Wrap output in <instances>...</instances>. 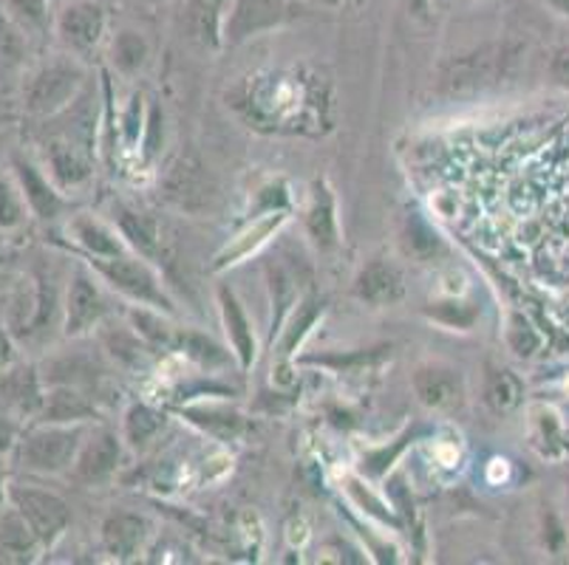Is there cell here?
<instances>
[{"label":"cell","mask_w":569,"mask_h":565,"mask_svg":"<svg viewBox=\"0 0 569 565\" xmlns=\"http://www.w3.org/2000/svg\"><path fill=\"white\" fill-rule=\"evenodd\" d=\"M289 224V210H267L252 221L250 226L238 232L224 249H221L219 255L213 258L210 263V272L221 274V272H230V269L241 266L244 261H250L252 255H258L263 246L276 235H281L283 226Z\"/></svg>","instance_id":"obj_10"},{"label":"cell","mask_w":569,"mask_h":565,"mask_svg":"<svg viewBox=\"0 0 569 565\" xmlns=\"http://www.w3.org/2000/svg\"><path fill=\"white\" fill-rule=\"evenodd\" d=\"M40 541L18 509H0V554L7 559H26L38 552Z\"/></svg>","instance_id":"obj_29"},{"label":"cell","mask_w":569,"mask_h":565,"mask_svg":"<svg viewBox=\"0 0 569 565\" xmlns=\"http://www.w3.org/2000/svg\"><path fill=\"white\" fill-rule=\"evenodd\" d=\"M182 416L188 418L193 427H199L201 433L213 435L219 442H232L244 430V418L241 413L230 411V407H221V404H196V407H184Z\"/></svg>","instance_id":"obj_27"},{"label":"cell","mask_w":569,"mask_h":565,"mask_svg":"<svg viewBox=\"0 0 569 565\" xmlns=\"http://www.w3.org/2000/svg\"><path fill=\"white\" fill-rule=\"evenodd\" d=\"M14 365V340L9 336L7 325L0 323V373Z\"/></svg>","instance_id":"obj_44"},{"label":"cell","mask_w":569,"mask_h":565,"mask_svg":"<svg viewBox=\"0 0 569 565\" xmlns=\"http://www.w3.org/2000/svg\"><path fill=\"white\" fill-rule=\"evenodd\" d=\"M12 12H18L20 20H26V26H40L46 18L43 0H9Z\"/></svg>","instance_id":"obj_42"},{"label":"cell","mask_w":569,"mask_h":565,"mask_svg":"<svg viewBox=\"0 0 569 565\" xmlns=\"http://www.w3.org/2000/svg\"><path fill=\"white\" fill-rule=\"evenodd\" d=\"M46 404V380L38 365L14 362L0 373V411L23 422H38Z\"/></svg>","instance_id":"obj_8"},{"label":"cell","mask_w":569,"mask_h":565,"mask_svg":"<svg viewBox=\"0 0 569 565\" xmlns=\"http://www.w3.org/2000/svg\"><path fill=\"white\" fill-rule=\"evenodd\" d=\"M111 289L100 280V274L88 263H80L69 278V289L63 297V334L86 336L102 329L113 314Z\"/></svg>","instance_id":"obj_3"},{"label":"cell","mask_w":569,"mask_h":565,"mask_svg":"<svg viewBox=\"0 0 569 565\" xmlns=\"http://www.w3.org/2000/svg\"><path fill=\"white\" fill-rule=\"evenodd\" d=\"M400 243L402 252H406L408 258H413L417 263H431L448 252V246H445V241L439 238V232L433 230L419 212H411V215L402 218Z\"/></svg>","instance_id":"obj_26"},{"label":"cell","mask_w":569,"mask_h":565,"mask_svg":"<svg viewBox=\"0 0 569 565\" xmlns=\"http://www.w3.org/2000/svg\"><path fill=\"white\" fill-rule=\"evenodd\" d=\"M94 424H49L38 422L23 430L18 442V464L34 475H63L71 473L77 453L86 442L88 430Z\"/></svg>","instance_id":"obj_2"},{"label":"cell","mask_w":569,"mask_h":565,"mask_svg":"<svg viewBox=\"0 0 569 565\" xmlns=\"http://www.w3.org/2000/svg\"><path fill=\"white\" fill-rule=\"evenodd\" d=\"M153 535H157V526L142 512L117 509L111 515H106V521L100 526L102 548L117 563H131V559L142 557L148 552V546H151Z\"/></svg>","instance_id":"obj_9"},{"label":"cell","mask_w":569,"mask_h":565,"mask_svg":"<svg viewBox=\"0 0 569 565\" xmlns=\"http://www.w3.org/2000/svg\"><path fill=\"white\" fill-rule=\"evenodd\" d=\"M46 162H49L51 181H54V184L60 186L63 193H69V190H80V186L88 184V181H91V175H94L91 155L71 142L49 144Z\"/></svg>","instance_id":"obj_22"},{"label":"cell","mask_w":569,"mask_h":565,"mask_svg":"<svg viewBox=\"0 0 569 565\" xmlns=\"http://www.w3.org/2000/svg\"><path fill=\"white\" fill-rule=\"evenodd\" d=\"M303 232H307L309 243L318 252L329 255L340 246V215H338V199H335L332 184L320 175L312 181L309 190L307 210H303Z\"/></svg>","instance_id":"obj_11"},{"label":"cell","mask_w":569,"mask_h":565,"mask_svg":"<svg viewBox=\"0 0 569 565\" xmlns=\"http://www.w3.org/2000/svg\"><path fill=\"white\" fill-rule=\"evenodd\" d=\"M102 345H106L108 354L117 362H122V365H142L144 354L151 349L131 325H113V329L102 336Z\"/></svg>","instance_id":"obj_33"},{"label":"cell","mask_w":569,"mask_h":565,"mask_svg":"<svg viewBox=\"0 0 569 565\" xmlns=\"http://www.w3.org/2000/svg\"><path fill=\"white\" fill-rule=\"evenodd\" d=\"M3 139H7V137H3V133H0V144H3Z\"/></svg>","instance_id":"obj_49"},{"label":"cell","mask_w":569,"mask_h":565,"mask_svg":"<svg viewBox=\"0 0 569 565\" xmlns=\"http://www.w3.org/2000/svg\"><path fill=\"white\" fill-rule=\"evenodd\" d=\"M9 504L23 515L43 548H51L69 532L71 509L57 492L32 484H9Z\"/></svg>","instance_id":"obj_5"},{"label":"cell","mask_w":569,"mask_h":565,"mask_svg":"<svg viewBox=\"0 0 569 565\" xmlns=\"http://www.w3.org/2000/svg\"><path fill=\"white\" fill-rule=\"evenodd\" d=\"M23 212L26 201L23 193H20V186H14L12 181L0 175V226H3V230L18 226L20 221H23Z\"/></svg>","instance_id":"obj_39"},{"label":"cell","mask_w":569,"mask_h":565,"mask_svg":"<svg viewBox=\"0 0 569 565\" xmlns=\"http://www.w3.org/2000/svg\"><path fill=\"white\" fill-rule=\"evenodd\" d=\"M545 3L552 12L561 14V18H569V0H545Z\"/></svg>","instance_id":"obj_47"},{"label":"cell","mask_w":569,"mask_h":565,"mask_svg":"<svg viewBox=\"0 0 569 565\" xmlns=\"http://www.w3.org/2000/svg\"><path fill=\"white\" fill-rule=\"evenodd\" d=\"M144 133V113H142V97L139 93H133L131 97V105H128V111L122 113V139H126L128 148H137L139 139H142Z\"/></svg>","instance_id":"obj_40"},{"label":"cell","mask_w":569,"mask_h":565,"mask_svg":"<svg viewBox=\"0 0 569 565\" xmlns=\"http://www.w3.org/2000/svg\"><path fill=\"white\" fill-rule=\"evenodd\" d=\"M315 3L326 9H360L366 0H315Z\"/></svg>","instance_id":"obj_46"},{"label":"cell","mask_w":569,"mask_h":565,"mask_svg":"<svg viewBox=\"0 0 569 565\" xmlns=\"http://www.w3.org/2000/svg\"><path fill=\"white\" fill-rule=\"evenodd\" d=\"M219 314H221V329H224L227 345L232 349V356H236L238 367L241 371H250L258 360V334L256 325H252L250 314H247L244 303L238 300V294L232 292L227 283L219 286Z\"/></svg>","instance_id":"obj_13"},{"label":"cell","mask_w":569,"mask_h":565,"mask_svg":"<svg viewBox=\"0 0 569 565\" xmlns=\"http://www.w3.org/2000/svg\"><path fill=\"white\" fill-rule=\"evenodd\" d=\"M173 351H182L188 360L199 362L201 367H216L227 362L224 351H221L210 336L196 334V331L179 329V334H176V342H173Z\"/></svg>","instance_id":"obj_35"},{"label":"cell","mask_w":569,"mask_h":565,"mask_svg":"<svg viewBox=\"0 0 569 565\" xmlns=\"http://www.w3.org/2000/svg\"><path fill=\"white\" fill-rule=\"evenodd\" d=\"M12 170L14 179H18L20 193H23L26 206L32 210L34 218H40V221H54V218H60L69 210V201L63 199V190L51 181V175L34 168L29 159H20L18 155L12 162Z\"/></svg>","instance_id":"obj_17"},{"label":"cell","mask_w":569,"mask_h":565,"mask_svg":"<svg viewBox=\"0 0 569 565\" xmlns=\"http://www.w3.org/2000/svg\"><path fill=\"white\" fill-rule=\"evenodd\" d=\"M408 292L406 274L388 258H375L357 272L355 283H351V294L363 305L371 309H386V305H397Z\"/></svg>","instance_id":"obj_12"},{"label":"cell","mask_w":569,"mask_h":565,"mask_svg":"<svg viewBox=\"0 0 569 565\" xmlns=\"http://www.w3.org/2000/svg\"><path fill=\"white\" fill-rule=\"evenodd\" d=\"M550 74H552V80L558 82V85L569 88V49L558 51L556 60H552V65H550Z\"/></svg>","instance_id":"obj_43"},{"label":"cell","mask_w":569,"mask_h":565,"mask_svg":"<svg viewBox=\"0 0 569 565\" xmlns=\"http://www.w3.org/2000/svg\"><path fill=\"white\" fill-rule=\"evenodd\" d=\"M86 263L100 274V280L113 294H119L128 303L164 311L170 317L176 314V303L164 289L159 272L151 261H144L137 252L113 258H86Z\"/></svg>","instance_id":"obj_1"},{"label":"cell","mask_w":569,"mask_h":565,"mask_svg":"<svg viewBox=\"0 0 569 565\" xmlns=\"http://www.w3.org/2000/svg\"><path fill=\"white\" fill-rule=\"evenodd\" d=\"M287 0H232L227 14L224 43L236 46L276 29L287 20Z\"/></svg>","instance_id":"obj_15"},{"label":"cell","mask_w":569,"mask_h":565,"mask_svg":"<svg viewBox=\"0 0 569 565\" xmlns=\"http://www.w3.org/2000/svg\"><path fill=\"white\" fill-rule=\"evenodd\" d=\"M117 230L126 238L128 249L142 255L144 261H157L162 255V235H159L157 221H151L142 212H133L128 206H119L117 215Z\"/></svg>","instance_id":"obj_25"},{"label":"cell","mask_w":569,"mask_h":565,"mask_svg":"<svg viewBox=\"0 0 569 565\" xmlns=\"http://www.w3.org/2000/svg\"><path fill=\"white\" fill-rule=\"evenodd\" d=\"M3 501H9V486L3 481V473H0V509H3Z\"/></svg>","instance_id":"obj_48"},{"label":"cell","mask_w":569,"mask_h":565,"mask_svg":"<svg viewBox=\"0 0 569 565\" xmlns=\"http://www.w3.org/2000/svg\"><path fill=\"white\" fill-rule=\"evenodd\" d=\"M532 442L545 458H561L569 453L567 430H563L561 416L556 411L547 407V411L532 413Z\"/></svg>","instance_id":"obj_31"},{"label":"cell","mask_w":569,"mask_h":565,"mask_svg":"<svg viewBox=\"0 0 569 565\" xmlns=\"http://www.w3.org/2000/svg\"><path fill=\"white\" fill-rule=\"evenodd\" d=\"M126 317H128V325H131V329L137 331L148 345H151V349L173 351V342H176V334H179V329L170 323V314H164V311H157V309H148V305L131 303L126 311Z\"/></svg>","instance_id":"obj_28"},{"label":"cell","mask_w":569,"mask_h":565,"mask_svg":"<svg viewBox=\"0 0 569 565\" xmlns=\"http://www.w3.org/2000/svg\"><path fill=\"white\" fill-rule=\"evenodd\" d=\"M86 88V71L74 60H54L32 74L26 82L23 105L32 117H57L74 105L80 91Z\"/></svg>","instance_id":"obj_4"},{"label":"cell","mask_w":569,"mask_h":565,"mask_svg":"<svg viewBox=\"0 0 569 565\" xmlns=\"http://www.w3.org/2000/svg\"><path fill=\"white\" fill-rule=\"evenodd\" d=\"M386 351H391V349L351 351V354H329V356H318V360H307V362H312V365L332 367V371H338V373H357V371H363V367L377 365V362L386 356Z\"/></svg>","instance_id":"obj_37"},{"label":"cell","mask_w":569,"mask_h":565,"mask_svg":"<svg viewBox=\"0 0 569 565\" xmlns=\"http://www.w3.org/2000/svg\"><path fill=\"white\" fill-rule=\"evenodd\" d=\"M505 51L496 54V51L482 49L476 51V54L468 57H457V60L442 71V88L448 93H465V91H473L479 88L482 82L493 80L499 74L501 62H505Z\"/></svg>","instance_id":"obj_20"},{"label":"cell","mask_w":569,"mask_h":565,"mask_svg":"<svg viewBox=\"0 0 569 565\" xmlns=\"http://www.w3.org/2000/svg\"><path fill=\"white\" fill-rule=\"evenodd\" d=\"M106 9L94 0H74L57 14V34L77 54L97 49L106 34Z\"/></svg>","instance_id":"obj_16"},{"label":"cell","mask_w":569,"mask_h":565,"mask_svg":"<svg viewBox=\"0 0 569 565\" xmlns=\"http://www.w3.org/2000/svg\"><path fill=\"white\" fill-rule=\"evenodd\" d=\"M66 235L71 238V243L80 246V252L86 258H113L131 252L122 232L117 230V224H106V221L88 215V212L69 218Z\"/></svg>","instance_id":"obj_18"},{"label":"cell","mask_w":569,"mask_h":565,"mask_svg":"<svg viewBox=\"0 0 569 565\" xmlns=\"http://www.w3.org/2000/svg\"><path fill=\"white\" fill-rule=\"evenodd\" d=\"M164 427H168V416L162 411H157L153 404L133 402L126 411V416H122V430L119 433L126 438L128 450L142 453V450H148L157 442Z\"/></svg>","instance_id":"obj_24"},{"label":"cell","mask_w":569,"mask_h":565,"mask_svg":"<svg viewBox=\"0 0 569 565\" xmlns=\"http://www.w3.org/2000/svg\"><path fill=\"white\" fill-rule=\"evenodd\" d=\"M230 3L232 0H179V26L201 49L219 51L224 46Z\"/></svg>","instance_id":"obj_14"},{"label":"cell","mask_w":569,"mask_h":565,"mask_svg":"<svg viewBox=\"0 0 569 565\" xmlns=\"http://www.w3.org/2000/svg\"><path fill=\"white\" fill-rule=\"evenodd\" d=\"M100 418L94 398H88L86 391L77 385H51L46 391L43 413L38 422L49 424H94Z\"/></svg>","instance_id":"obj_19"},{"label":"cell","mask_w":569,"mask_h":565,"mask_svg":"<svg viewBox=\"0 0 569 565\" xmlns=\"http://www.w3.org/2000/svg\"><path fill=\"white\" fill-rule=\"evenodd\" d=\"M343 490H346V495H349L351 504L363 512V515L375 517V521L382 523V526H395V528L402 526V521H400V515L395 512V506L386 504V501H382V497L377 495L369 484H366L363 475H349V478H343Z\"/></svg>","instance_id":"obj_30"},{"label":"cell","mask_w":569,"mask_h":565,"mask_svg":"<svg viewBox=\"0 0 569 565\" xmlns=\"http://www.w3.org/2000/svg\"><path fill=\"white\" fill-rule=\"evenodd\" d=\"M20 435H23V424L9 416V413L0 411V455L12 453L18 447Z\"/></svg>","instance_id":"obj_41"},{"label":"cell","mask_w":569,"mask_h":565,"mask_svg":"<svg viewBox=\"0 0 569 565\" xmlns=\"http://www.w3.org/2000/svg\"><path fill=\"white\" fill-rule=\"evenodd\" d=\"M323 311H326V300L318 297V294H303V297L298 300V305L292 309V314L287 317V323H283L281 334L276 336L278 340L276 351H278V362H281V365L292 362V356L298 354V349L303 345V340L309 336V331L320 323Z\"/></svg>","instance_id":"obj_21"},{"label":"cell","mask_w":569,"mask_h":565,"mask_svg":"<svg viewBox=\"0 0 569 565\" xmlns=\"http://www.w3.org/2000/svg\"><path fill=\"white\" fill-rule=\"evenodd\" d=\"M406 3V12L417 20L431 18V0H402Z\"/></svg>","instance_id":"obj_45"},{"label":"cell","mask_w":569,"mask_h":565,"mask_svg":"<svg viewBox=\"0 0 569 565\" xmlns=\"http://www.w3.org/2000/svg\"><path fill=\"white\" fill-rule=\"evenodd\" d=\"M148 62V43L139 31H119L117 40H113V65H117L119 74H137L144 69Z\"/></svg>","instance_id":"obj_34"},{"label":"cell","mask_w":569,"mask_h":565,"mask_svg":"<svg viewBox=\"0 0 569 565\" xmlns=\"http://www.w3.org/2000/svg\"><path fill=\"white\" fill-rule=\"evenodd\" d=\"M482 402L493 416H507L525 402V382L510 367L488 365L482 380Z\"/></svg>","instance_id":"obj_23"},{"label":"cell","mask_w":569,"mask_h":565,"mask_svg":"<svg viewBox=\"0 0 569 565\" xmlns=\"http://www.w3.org/2000/svg\"><path fill=\"white\" fill-rule=\"evenodd\" d=\"M126 438L113 427H91L71 466V481L82 486L108 484L126 458Z\"/></svg>","instance_id":"obj_6"},{"label":"cell","mask_w":569,"mask_h":565,"mask_svg":"<svg viewBox=\"0 0 569 565\" xmlns=\"http://www.w3.org/2000/svg\"><path fill=\"white\" fill-rule=\"evenodd\" d=\"M428 320L433 323L445 325V329L451 331H470L479 320V305L468 303V300H457V297H448V300H437V303H428L422 309Z\"/></svg>","instance_id":"obj_32"},{"label":"cell","mask_w":569,"mask_h":565,"mask_svg":"<svg viewBox=\"0 0 569 565\" xmlns=\"http://www.w3.org/2000/svg\"><path fill=\"white\" fill-rule=\"evenodd\" d=\"M408 442H413V430H408V433H402L400 438H397L391 447H380V450H369V453L363 455V464H360V475L369 481H380L386 478L388 470L395 466V461L400 458L402 450L408 447Z\"/></svg>","instance_id":"obj_36"},{"label":"cell","mask_w":569,"mask_h":565,"mask_svg":"<svg viewBox=\"0 0 569 565\" xmlns=\"http://www.w3.org/2000/svg\"><path fill=\"white\" fill-rule=\"evenodd\" d=\"M507 345H510V351H513L516 356L527 360V356H532L541 349V336L536 334V329H532L521 314H513V317H510V325H507Z\"/></svg>","instance_id":"obj_38"},{"label":"cell","mask_w":569,"mask_h":565,"mask_svg":"<svg viewBox=\"0 0 569 565\" xmlns=\"http://www.w3.org/2000/svg\"><path fill=\"white\" fill-rule=\"evenodd\" d=\"M411 391L417 402L431 413H453L465 404L468 385L465 373L451 362L428 360L411 371Z\"/></svg>","instance_id":"obj_7"}]
</instances>
